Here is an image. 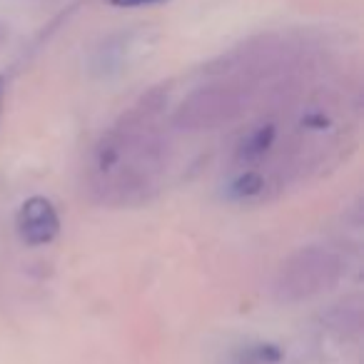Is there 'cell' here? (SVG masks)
Wrapping results in <instances>:
<instances>
[{"mask_svg": "<svg viewBox=\"0 0 364 364\" xmlns=\"http://www.w3.org/2000/svg\"><path fill=\"white\" fill-rule=\"evenodd\" d=\"M115 8H152V6H165L170 0H107Z\"/></svg>", "mask_w": 364, "mask_h": 364, "instance_id": "2", "label": "cell"}, {"mask_svg": "<svg viewBox=\"0 0 364 364\" xmlns=\"http://www.w3.org/2000/svg\"><path fill=\"white\" fill-rule=\"evenodd\" d=\"M3 100H6V80L0 77V115H3Z\"/></svg>", "mask_w": 364, "mask_h": 364, "instance_id": "3", "label": "cell"}, {"mask_svg": "<svg viewBox=\"0 0 364 364\" xmlns=\"http://www.w3.org/2000/svg\"><path fill=\"white\" fill-rule=\"evenodd\" d=\"M18 235L31 247H43L50 245L60 235V218H58L55 205L43 195L28 198L18 210Z\"/></svg>", "mask_w": 364, "mask_h": 364, "instance_id": "1", "label": "cell"}]
</instances>
